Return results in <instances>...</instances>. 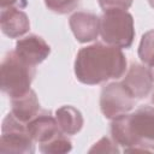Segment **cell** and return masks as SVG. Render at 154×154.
I'll return each instance as SVG.
<instances>
[{
  "label": "cell",
  "instance_id": "obj_10",
  "mask_svg": "<svg viewBox=\"0 0 154 154\" xmlns=\"http://www.w3.org/2000/svg\"><path fill=\"white\" fill-rule=\"evenodd\" d=\"M26 128L32 140L35 142H38L40 144L51 141L63 132L58 125L57 119L51 114L49 111L40 112L26 124Z\"/></svg>",
  "mask_w": 154,
  "mask_h": 154
},
{
  "label": "cell",
  "instance_id": "obj_8",
  "mask_svg": "<svg viewBox=\"0 0 154 154\" xmlns=\"http://www.w3.org/2000/svg\"><path fill=\"white\" fill-rule=\"evenodd\" d=\"M14 52L28 64L36 66L49 55L51 47L41 36L30 34L17 41Z\"/></svg>",
  "mask_w": 154,
  "mask_h": 154
},
{
  "label": "cell",
  "instance_id": "obj_18",
  "mask_svg": "<svg viewBox=\"0 0 154 154\" xmlns=\"http://www.w3.org/2000/svg\"><path fill=\"white\" fill-rule=\"evenodd\" d=\"M113 144H117V143H116V142L113 143L109 138L103 137V138H101L97 143H95V146H94L89 152H90V153H93V152H118V150H119L118 148H113V147L109 148V146H113Z\"/></svg>",
  "mask_w": 154,
  "mask_h": 154
},
{
  "label": "cell",
  "instance_id": "obj_14",
  "mask_svg": "<svg viewBox=\"0 0 154 154\" xmlns=\"http://www.w3.org/2000/svg\"><path fill=\"white\" fill-rule=\"evenodd\" d=\"M72 148L71 141L67 138L66 134L61 132L51 141L40 144V150L45 154H60V153H67Z\"/></svg>",
  "mask_w": 154,
  "mask_h": 154
},
{
  "label": "cell",
  "instance_id": "obj_22",
  "mask_svg": "<svg viewBox=\"0 0 154 154\" xmlns=\"http://www.w3.org/2000/svg\"><path fill=\"white\" fill-rule=\"evenodd\" d=\"M150 69H154V63H153V65H152V67H150ZM153 72H154V71H153Z\"/></svg>",
  "mask_w": 154,
  "mask_h": 154
},
{
  "label": "cell",
  "instance_id": "obj_12",
  "mask_svg": "<svg viewBox=\"0 0 154 154\" xmlns=\"http://www.w3.org/2000/svg\"><path fill=\"white\" fill-rule=\"evenodd\" d=\"M12 111L11 113L20 122L28 124L32 118L40 113V102L34 90H29L22 96L11 99Z\"/></svg>",
  "mask_w": 154,
  "mask_h": 154
},
{
  "label": "cell",
  "instance_id": "obj_3",
  "mask_svg": "<svg viewBox=\"0 0 154 154\" xmlns=\"http://www.w3.org/2000/svg\"><path fill=\"white\" fill-rule=\"evenodd\" d=\"M36 75L35 66L24 61L14 51L8 52L1 63V90L11 99L24 95L30 90Z\"/></svg>",
  "mask_w": 154,
  "mask_h": 154
},
{
  "label": "cell",
  "instance_id": "obj_2",
  "mask_svg": "<svg viewBox=\"0 0 154 154\" xmlns=\"http://www.w3.org/2000/svg\"><path fill=\"white\" fill-rule=\"evenodd\" d=\"M111 135L124 152L154 150V107L142 106L112 119Z\"/></svg>",
  "mask_w": 154,
  "mask_h": 154
},
{
  "label": "cell",
  "instance_id": "obj_11",
  "mask_svg": "<svg viewBox=\"0 0 154 154\" xmlns=\"http://www.w3.org/2000/svg\"><path fill=\"white\" fill-rule=\"evenodd\" d=\"M0 25L1 31L11 38L20 37L30 29V22L26 13L14 6L1 8Z\"/></svg>",
  "mask_w": 154,
  "mask_h": 154
},
{
  "label": "cell",
  "instance_id": "obj_1",
  "mask_svg": "<svg viewBox=\"0 0 154 154\" xmlns=\"http://www.w3.org/2000/svg\"><path fill=\"white\" fill-rule=\"evenodd\" d=\"M126 71V58L120 48L95 42L83 47L75 60L77 79L88 85L100 84L108 79L123 77Z\"/></svg>",
  "mask_w": 154,
  "mask_h": 154
},
{
  "label": "cell",
  "instance_id": "obj_13",
  "mask_svg": "<svg viewBox=\"0 0 154 154\" xmlns=\"http://www.w3.org/2000/svg\"><path fill=\"white\" fill-rule=\"evenodd\" d=\"M55 119L61 131L66 135H76L83 126L82 113L72 106H63L58 108Z\"/></svg>",
  "mask_w": 154,
  "mask_h": 154
},
{
  "label": "cell",
  "instance_id": "obj_6",
  "mask_svg": "<svg viewBox=\"0 0 154 154\" xmlns=\"http://www.w3.org/2000/svg\"><path fill=\"white\" fill-rule=\"evenodd\" d=\"M136 99L123 82H113L102 88L100 95V108L108 119H114L128 113L135 106Z\"/></svg>",
  "mask_w": 154,
  "mask_h": 154
},
{
  "label": "cell",
  "instance_id": "obj_9",
  "mask_svg": "<svg viewBox=\"0 0 154 154\" xmlns=\"http://www.w3.org/2000/svg\"><path fill=\"white\" fill-rule=\"evenodd\" d=\"M69 24L76 40L81 43L94 41L100 34V17L93 12L78 11L70 17Z\"/></svg>",
  "mask_w": 154,
  "mask_h": 154
},
{
  "label": "cell",
  "instance_id": "obj_15",
  "mask_svg": "<svg viewBox=\"0 0 154 154\" xmlns=\"http://www.w3.org/2000/svg\"><path fill=\"white\" fill-rule=\"evenodd\" d=\"M138 57L144 65L152 67L154 63V29L143 34L138 47Z\"/></svg>",
  "mask_w": 154,
  "mask_h": 154
},
{
  "label": "cell",
  "instance_id": "obj_5",
  "mask_svg": "<svg viewBox=\"0 0 154 154\" xmlns=\"http://www.w3.org/2000/svg\"><path fill=\"white\" fill-rule=\"evenodd\" d=\"M34 142L26 124L17 119L12 113H8L2 120L0 152L16 154L34 153Z\"/></svg>",
  "mask_w": 154,
  "mask_h": 154
},
{
  "label": "cell",
  "instance_id": "obj_20",
  "mask_svg": "<svg viewBox=\"0 0 154 154\" xmlns=\"http://www.w3.org/2000/svg\"><path fill=\"white\" fill-rule=\"evenodd\" d=\"M148 2H149V5H150V6L154 8V0H148Z\"/></svg>",
  "mask_w": 154,
  "mask_h": 154
},
{
  "label": "cell",
  "instance_id": "obj_7",
  "mask_svg": "<svg viewBox=\"0 0 154 154\" xmlns=\"http://www.w3.org/2000/svg\"><path fill=\"white\" fill-rule=\"evenodd\" d=\"M122 82L135 99H143L148 96L154 88V72L149 66L135 63L131 64Z\"/></svg>",
  "mask_w": 154,
  "mask_h": 154
},
{
  "label": "cell",
  "instance_id": "obj_4",
  "mask_svg": "<svg viewBox=\"0 0 154 154\" xmlns=\"http://www.w3.org/2000/svg\"><path fill=\"white\" fill-rule=\"evenodd\" d=\"M100 35L107 45L129 48L135 37L132 16L124 10L105 11L100 17Z\"/></svg>",
  "mask_w": 154,
  "mask_h": 154
},
{
  "label": "cell",
  "instance_id": "obj_21",
  "mask_svg": "<svg viewBox=\"0 0 154 154\" xmlns=\"http://www.w3.org/2000/svg\"><path fill=\"white\" fill-rule=\"evenodd\" d=\"M152 102H153V103H154V93H153V94H152Z\"/></svg>",
  "mask_w": 154,
  "mask_h": 154
},
{
  "label": "cell",
  "instance_id": "obj_16",
  "mask_svg": "<svg viewBox=\"0 0 154 154\" xmlns=\"http://www.w3.org/2000/svg\"><path fill=\"white\" fill-rule=\"evenodd\" d=\"M45 4L51 11L59 14H65L73 11L78 6L79 0H45Z\"/></svg>",
  "mask_w": 154,
  "mask_h": 154
},
{
  "label": "cell",
  "instance_id": "obj_19",
  "mask_svg": "<svg viewBox=\"0 0 154 154\" xmlns=\"http://www.w3.org/2000/svg\"><path fill=\"white\" fill-rule=\"evenodd\" d=\"M17 1H18V0H1V8L13 6L14 4H17Z\"/></svg>",
  "mask_w": 154,
  "mask_h": 154
},
{
  "label": "cell",
  "instance_id": "obj_17",
  "mask_svg": "<svg viewBox=\"0 0 154 154\" xmlns=\"http://www.w3.org/2000/svg\"><path fill=\"white\" fill-rule=\"evenodd\" d=\"M100 7L102 11H109V10H124L126 11L131 5L134 0H97Z\"/></svg>",
  "mask_w": 154,
  "mask_h": 154
}]
</instances>
